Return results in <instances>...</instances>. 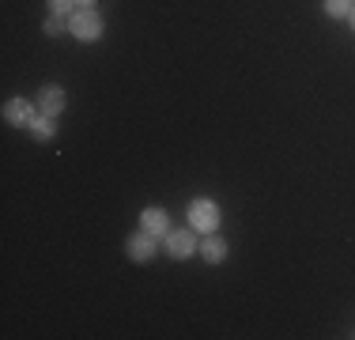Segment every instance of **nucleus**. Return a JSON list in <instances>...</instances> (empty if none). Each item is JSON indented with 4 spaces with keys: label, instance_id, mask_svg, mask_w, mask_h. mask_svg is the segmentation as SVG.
I'll use <instances>...</instances> for the list:
<instances>
[{
    "label": "nucleus",
    "instance_id": "1",
    "mask_svg": "<svg viewBox=\"0 0 355 340\" xmlns=\"http://www.w3.org/2000/svg\"><path fill=\"white\" fill-rule=\"evenodd\" d=\"M69 31H72L80 42H95L98 34H103V19H98V15L91 12V8H80V12H72Z\"/></svg>",
    "mask_w": 355,
    "mask_h": 340
},
{
    "label": "nucleus",
    "instance_id": "2",
    "mask_svg": "<svg viewBox=\"0 0 355 340\" xmlns=\"http://www.w3.org/2000/svg\"><path fill=\"white\" fill-rule=\"evenodd\" d=\"M189 223L197 227V231H216V227H219V208L212 201H205V197L193 201L189 204Z\"/></svg>",
    "mask_w": 355,
    "mask_h": 340
},
{
    "label": "nucleus",
    "instance_id": "3",
    "mask_svg": "<svg viewBox=\"0 0 355 340\" xmlns=\"http://www.w3.org/2000/svg\"><path fill=\"white\" fill-rule=\"evenodd\" d=\"M38 110L46 117H57L64 110V91L57 87V83H49V87H42V95H38Z\"/></svg>",
    "mask_w": 355,
    "mask_h": 340
},
{
    "label": "nucleus",
    "instance_id": "4",
    "mask_svg": "<svg viewBox=\"0 0 355 340\" xmlns=\"http://www.w3.org/2000/svg\"><path fill=\"white\" fill-rule=\"evenodd\" d=\"M140 227H144V231H148V235H166V231H171V219H166V212L163 208H144L140 212Z\"/></svg>",
    "mask_w": 355,
    "mask_h": 340
},
{
    "label": "nucleus",
    "instance_id": "5",
    "mask_svg": "<svg viewBox=\"0 0 355 340\" xmlns=\"http://www.w3.org/2000/svg\"><path fill=\"white\" fill-rule=\"evenodd\" d=\"M4 117L12 125H31L35 121V106L27 99H12V102H4Z\"/></svg>",
    "mask_w": 355,
    "mask_h": 340
},
{
    "label": "nucleus",
    "instance_id": "6",
    "mask_svg": "<svg viewBox=\"0 0 355 340\" xmlns=\"http://www.w3.org/2000/svg\"><path fill=\"white\" fill-rule=\"evenodd\" d=\"M166 250H171V257H189L193 250H197V238H193L189 231H174V235H166Z\"/></svg>",
    "mask_w": 355,
    "mask_h": 340
},
{
    "label": "nucleus",
    "instance_id": "7",
    "mask_svg": "<svg viewBox=\"0 0 355 340\" xmlns=\"http://www.w3.org/2000/svg\"><path fill=\"white\" fill-rule=\"evenodd\" d=\"M155 235H148V231H140V235H132L129 238V257L132 261H151L155 257V242H151Z\"/></svg>",
    "mask_w": 355,
    "mask_h": 340
},
{
    "label": "nucleus",
    "instance_id": "8",
    "mask_svg": "<svg viewBox=\"0 0 355 340\" xmlns=\"http://www.w3.org/2000/svg\"><path fill=\"white\" fill-rule=\"evenodd\" d=\"M200 253H205L208 265H219V261L227 257V242L223 238H208V242H200Z\"/></svg>",
    "mask_w": 355,
    "mask_h": 340
},
{
    "label": "nucleus",
    "instance_id": "9",
    "mask_svg": "<svg viewBox=\"0 0 355 340\" xmlns=\"http://www.w3.org/2000/svg\"><path fill=\"white\" fill-rule=\"evenodd\" d=\"M53 129H57V125H53V117H46V114H38L35 121H31V133H35V140H38V144L53 140Z\"/></svg>",
    "mask_w": 355,
    "mask_h": 340
},
{
    "label": "nucleus",
    "instance_id": "10",
    "mask_svg": "<svg viewBox=\"0 0 355 340\" xmlns=\"http://www.w3.org/2000/svg\"><path fill=\"white\" fill-rule=\"evenodd\" d=\"M325 12L333 19H344V15H352V0H325Z\"/></svg>",
    "mask_w": 355,
    "mask_h": 340
},
{
    "label": "nucleus",
    "instance_id": "11",
    "mask_svg": "<svg viewBox=\"0 0 355 340\" xmlns=\"http://www.w3.org/2000/svg\"><path fill=\"white\" fill-rule=\"evenodd\" d=\"M72 8H76V0H49V12L53 15H69Z\"/></svg>",
    "mask_w": 355,
    "mask_h": 340
},
{
    "label": "nucleus",
    "instance_id": "12",
    "mask_svg": "<svg viewBox=\"0 0 355 340\" xmlns=\"http://www.w3.org/2000/svg\"><path fill=\"white\" fill-rule=\"evenodd\" d=\"M46 34H49V38H57V34H64V23H61V15H49V19H46Z\"/></svg>",
    "mask_w": 355,
    "mask_h": 340
},
{
    "label": "nucleus",
    "instance_id": "13",
    "mask_svg": "<svg viewBox=\"0 0 355 340\" xmlns=\"http://www.w3.org/2000/svg\"><path fill=\"white\" fill-rule=\"evenodd\" d=\"M76 4H80V8H91V4H95V0H76Z\"/></svg>",
    "mask_w": 355,
    "mask_h": 340
},
{
    "label": "nucleus",
    "instance_id": "14",
    "mask_svg": "<svg viewBox=\"0 0 355 340\" xmlns=\"http://www.w3.org/2000/svg\"><path fill=\"white\" fill-rule=\"evenodd\" d=\"M352 23H355V8H352Z\"/></svg>",
    "mask_w": 355,
    "mask_h": 340
}]
</instances>
